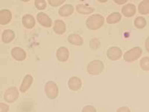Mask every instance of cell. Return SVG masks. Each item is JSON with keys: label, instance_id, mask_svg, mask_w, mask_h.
<instances>
[{"label": "cell", "instance_id": "1", "mask_svg": "<svg viewBox=\"0 0 149 112\" xmlns=\"http://www.w3.org/2000/svg\"><path fill=\"white\" fill-rule=\"evenodd\" d=\"M104 23V18L101 14H93L87 18L86 25L90 30H97L100 29Z\"/></svg>", "mask_w": 149, "mask_h": 112}, {"label": "cell", "instance_id": "2", "mask_svg": "<svg viewBox=\"0 0 149 112\" xmlns=\"http://www.w3.org/2000/svg\"><path fill=\"white\" fill-rule=\"evenodd\" d=\"M104 65L103 62L100 60H94L90 61L87 65V72L92 76H97L99 75L104 70Z\"/></svg>", "mask_w": 149, "mask_h": 112}, {"label": "cell", "instance_id": "3", "mask_svg": "<svg viewBox=\"0 0 149 112\" xmlns=\"http://www.w3.org/2000/svg\"><path fill=\"white\" fill-rule=\"evenodd\" d=\"M142 49L139 46L132 48L131 49L126 52L123 55L124 60L127 62H133L137 60L142 55Z\"/></svg>", "mask_w": 149, "mask_h": 112}, {"label": "cell", "instance_id": "4", "mask_svg": "<svg viewBox=\"0 0 149 112\" xmlns=\"http://www.w3.org/2000/svg\"><path fill=\"white\" fill-rule=\"evenodd\" d=\"M58 87L52 81H49L45 85V93L50 99H54L58 96Z\"/></svg>", "mask_w": 149, "mask_h": 112}, {"label": "cell", "instance_id": "5", "mask_svg": "<svg viewBox=\"0 0 149 112\" xmlns=\"http://www.w3.org/2000/svg\"><path fill=\"white\" fill-rule=\"evenodd\" d=\"M19 97L18 89L16 87H10L7 89L4 94V99L5 102L9 103H13L15 102Z\"/></svg>", "mask_w": 149, "mask_h": 112}, {"label": "cell", "instance_id": "6", "mask_svg": "<svg viewBox=\"0 0 149 112\" xmlns=\"http://www.w3.org/2000/svg\"><path fill=\"white\" fill-rule=\"evenodd\" d=\"M107 55L110 61H116L120 59L122 56V49L116 46H112L107 49Z\"/></svg>", "mask_w": 149, "mask_h": 112}, {"label": "cell", "instance_id": "7", "mask_svg": "<svg viewBox=\"0 0 149 112\" xmlns=\"http://www.w3.org/2000/svg\"><path fill=\"white\" fill-rule=\"evenodd\" d=\"M37 19L38 22H39L42 26L49 28L51 27L52 25V19L50 18L47 14L43 13V12H40L39 14H37Z\"/></svg>", "mask_w": 149, "mask_h": 112}, {"label": "cell", "instance_id": "8", "mask_svg": "<svg viewBox=\"0 0 149 112\" xmlns=\"http://www.w3.org/2000/svg\"><path fill=\"white\" fill-rule=\"evenodd\" d=\"M11 56L16 61H22L26 58V52L22 48L14 47L11 49Z\"/></svg>", "mask_w": 149, "mask_h": 112}, {"label": "cell", "instance_id": "9", "mask_svg": "<svg viewBox=\"0 0 149 112\" xmlns=\"http://www.w3.org/2000/svg\"><path fill=\"white\" fill-rule=\"evenodd\" d=\"M82 86V82L81 78L76 76H72L68 81V87L69 88L73 91H77L80 90Z\"/></svg>", "mask_w": 149, "mask_h": 112}, {"label": "cell", "instance_id": "10", "mask_svg": "<svg viewBox=\"0 0 149 112\" xmlns=\"http://www.w3.org/2000/svg\"><path fill=\"white\" fill-rule=\"evenodd\" d=\"M56 57H57L58 61H61V62H65V61H67L69 57H70L69 49L66 47H65V46H61L57 50Z\"/></svg>", "mask_w": 149, "mask_h": 112}, {"label": "cell", "instance_id": "11", "mask_svg": "<svg viewBox=\"0 0 149 112\" xmlns=\"http://www.w3.org/2000/svg\"><path fill=\"white\" fill-rule=\"evenodd\" d=\"M12 18L11 12L8 9H3L0 10V24L5 26L10 22Z\"/></svg>", "mask_w": 149, "mask_h": 112}, {"label": "cell", "instance_id": "12", "mask_svg": "<svg viewBox=\"0 0 149 112\" xmlns=\"http://www.w3.org/2000/svg\"><path fill=\"white\" fill-rule=\"evenodd\" d=\"M136 6L134 4L128 3L127 5H124L122 8V13L125 17H131L134 16L136 14Z\"/></svg>", "mask_w": 149, "mask_h": 112}, {"label": "cell", "instance_id": "13", "mask_svg": "<svg viewBox=\"0 0 149 112\" xmlns=\"http://www.w3.org/2000/svg\"><path fill=\"white\" fill-rule=\"evenodd\" d=\"M22 23L26 29H32L35 26V19L31 14H26L22 17Z\"/></svg>", "mask_w": 149, "mask_h": 112}, {"label": "cell", "instance_id": "14", "mask_svg": "<svg viewBox=\"0 0 149 112\" xmlns=\"http://www.w3.org/2000/svg\"><path fill=\"white\" fill-rule=\"evenodd\" d=\"M53 29H54V32L58 34H63L66 32V26L65 22L63 20H57L54 21V26H53Z\"/></svg>", "mask_w": 149, "mask_h": 112}, {"label": "cell", "instance_id": "15", "mask_svg": "<svg viewBox=\"0 0 149 112\" xmlns=\"http://www.w3.org/2000/svg\"><path fill=\"white\" fill-rule=\"evenodd\" d=\"M33 80H34L33 79V77L31 75H26V76L24 77L20 86L21 93H26L29 90L31 85H32Z\"/></svg>", "mask_w": 149, "mask_h": 112}, {"label": "cell", "instance_id": "16", "mask_svg": "<svg viewBox=\"0 0 149 112\" xmlns=\"http://www.w3.org/2000/svg\"><path fill=\"white\" fill-rule=\"evenodd\" d=\"M74 11V7L70 4H66V5H63L62 7L60 8L58 13L61 17H69L71 15Z\"/></svg>", "mask_w": 149, "mask_h": 112}, {"label": "cell", "instance_id": "17", "mask_svg": "<svg viewBox=\"0 0 149 112\" xmlns=\"http://www.w3.org/2000/svg\"><path fill=\"white\" fill-rule=\"evenodd\" d=\"M14 37H15V33L14 31L6 29L4 31L2 34V41L5 43H9L14 39Z\"/></svg>", "mask_w": 149, "mask_h": 112}, {"label": "cell", "instance_id": "18", "mask_svg": "<svg viewBox=\"0 0 149 112\" xmlns=\"http://www.w3.org/2000/svg\"><path fill=\"white\" fill-rule=\"evenodd\" d=\"M69 43L74 46H81L84 43V40L81 37L77 34H71L67 38Z\"/></svg>", "mask_w": 149, "mask_h": 112}, {"label": "cell", "instance_id": "19", "mask_svg": "<svg viewBox=\"0 0 149 112\" xmlns=\"http://www.w3.org/2000/svg\"><path fill=\"white\" fill-rule=\"evenodd\" d=\"M76 10L78 11V13L81 14H90L91 13H93L95 8L91 7H88V6H86L84 5H82V4H78L76 5Z\"/></svg>", "mask_w": 149, "mask_h": 112}, {"label": "cell", "instance_id": "20", "mask_svg": "<svg viewBox=\"0 0 149 112\" xmlns=\"http://www.w3.org/2000/svg\"><path fill=\"white\" fill-rule=\"evenodd\" d=\"M138 10L142 15L149 14V0H144L139 4Z\"/></svg>", "mask_w": 149, "mask_h": 112}, {"label": "cell", "instance_id": "21", "mask_svg": "<svg viewBox=\"0 0 149 112\" xmlns=\"http://www.w3.org/2000/svg\"><path fill=\"white\" fill-rule=\"evenodd\" d=\"M122 19V15L119 12H113L107 17V22L109 24H114L119 22Z\"/></svg>", "mask_w": 149, "mask_h": 112}, {"label": "cell", "instance_id": "22", "mask_svg": "<svg viewBox=\"0 0 149 112\" xmlns=\"http://www.w3.org/2000/svg\"><path fill=\"white\" fill-rule=\"evenodd\" d=\"M146 24H147L146 20L142 17H136L135 19V20H134V26H135L136 28H137L139 29H144L146 26Z\"/></svg>", "mask_w": 149, "mask_h": 112}, {"label": "cell", "instance_id": "23", "mask_svg": "<svg viewBox=\"0 0 149 112\" xmlns=\"http://www.w3.org/2000/svg\"><path fill=\"white\" fill-rule=\"evenodd\" d=\"M139 66H140V67L142 68V70H145V71H148L149 70V57H148V56L143 57V58L140 60Z\"/></svg>", "mask_w": 149, "mask_h": 112}, {"label": "cell", "instance_id": "24", "mask_svg": "<svg viewBox=\"0 0 149 112\" xmlns=\"http://www.w3.org/2000/svg\"><path fill=\"white\" fill-rule=\"evenodd\" d=\"M34 5L36 8L39 10H43L46 8V2L44 0H36Z\"/></svg>", "mask_w": 149, "mask_h": 112}, {"label": "cell", "instance_id": "25", "mask_svg": "<svg viewBox=\"0 0 149 112\" xmlns=\"http://www.w3.org/2000/svg\"><path fill=\"white\" fill-rule=\"evenodd\" d=\"M100 46V41L97 38H93L90 41V47L93 49H96Z\"/></svg>", "mask_w": 149, "mask_h": 112}, {"label": "cell", "instance_id": "26", "mask_svg": "<svg viewBox=\"0 0 149 112\" xmlns=\"http://www.w3.org/2000/svg\"><path fill=\"white\" fill-rule=\"evenodd\" d=\"M64 2V0H49V1H48L49 5H51V6H53V7H58V6H60V5H62Z\"/></svg>", "mask_w": 149, "mask_h": 112}, {"label": "cell", "instance_id": "27", "mask_svg": "<svg viewBox=\"0 0 149 112\" xmlns=\"http://www.w3.org/2000/svg\"><path fill=\"white\" fill-rule=\"evenodd\" d=\"M81 112H97L96 109L93 105H86L82 109Z\"/></svg>", "mask_w": 149, "mask_h": 112}, {"label": "cell", "instance_id": "28", "mask_svg": "<svg viewBox=\"0 0 149 112\" xmlns=\"http://www.w3.org/2000/svg\"><path fill=\"white\" fill-rule=\"evenodd\" d=\"M9 106L7 104L1 102L0 103V112H8Z\"/></svg>", "mask_w": 149, "mask_h": 112}, {"label": "cell", "instance_id": "29", "mask_svg": "<svg viewBox=\"0 0 149 112\" xmlns=\"http://www.w3.org/2000/svg\"><path fill=\"white\" fill-rule=\"evenodd\" d=\"M116 112H130V111L129 109V108L126 107V106H123V107H121L119 108H118Z\"/></svg>", "mask_w": 149, "mask_h": 112}, {"label": "cell", "instance_id": "30", "mask_svg": "<svg viewBox=\"0 0 149 112\" xmlns=\"http://www.w3.org/2000/svg\"><path fill=\"white\" fill-rule=\"evenodd\" d=\"M115 3L118 4V5H122L127 2V0H114Z\"/></svg>", "mask_w": 149, "mask_h": 112}, {"label": "cell", "instance_id": "31", "mask_svg": "<svg viewBox=\"0 0 149 112\" xmlns=\"http://www.w3.org/2000/svg\"><path fill=\"white\" fill-rule=\"evenodd\" d=\"M145 46H146V50H147L148 52H149V37H148L147 39H146Z\"/></svg>", "mask_w": 149, "mask_h": 112}]
</instances>
